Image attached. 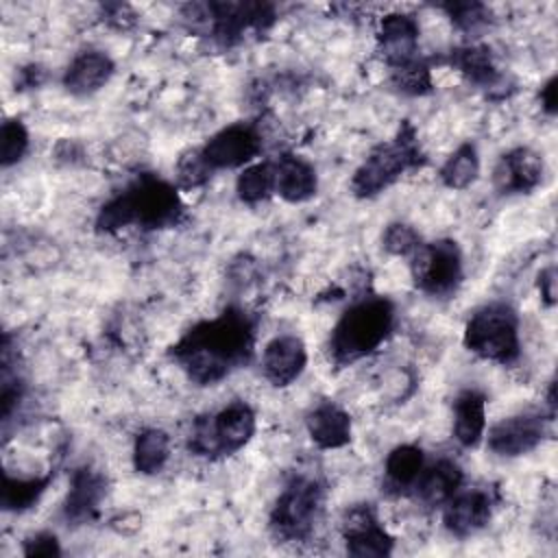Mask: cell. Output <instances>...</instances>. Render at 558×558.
I'll use <instances>...</instances> for the list:
<instances>
[{
  "mask_svg": "<svg viewBox=\"0 0 558 558\" xmlns=\"http://www.w3.org/2000/svg\"><path fill=\"white\" fill-rule=\"evenodd\" d=\"M255 325L240 307H227L216 318L201 320L172 344V360L198 386L225 379L253 355Z\"/></svg>",
  "mask_w": 558,
  "mask_h": 558,
  "instance_id": "6da1fadb",
  "label": "cell"
},
{
  "mask_svg": "<svg viewBox=\"0 0 558 558\" xmlns=\"http://www.w3.org/2000/svg\"><path fill=\"white\" fill-rule=\"evenodd\" d=\"M183 216V203L172 183L155 177H137L124 192L109 198L96 218V227L113 233L137 225L142 229L174 227Z\"/></svg>",
  "mask_w": 558,
  "mask_h": 558,
  "instance_id": "7a4b0ae2",
  "label": "cell"
},
{
  "mask_svg": "<svg viewBox=\"0 0 558 558\" xmlns=\"http://www.w3.org/2000/svg\"><path fill=\"white\" fill-rule=\"evenodd\" d=\"M395 323V305L384 296L353 303L336 323L329 336V355L338 366L353 364L388 338Z\"/></svg>",
  "mask_w": 558,
  "mask_h": 558,
  "instance_id": "3957f363",
  "label": "cell"
},
{
  "mask_svg": "<svg viewBox=\"0 0 558 558\" xmlns=\"http://www.w3.org/2000/svg\"><path fill=\"white\" fill-rule=\"evenodd\" d=\"M423 161L425 155L418 146L416 131L410 122H403L390 142L375 146L360 163L351 179V190L357 198H373Z\"/></svg>",
  "mask_w": 558,
  "mask_h": 558,
  "instance_id": "277c9868",
  "label": "cell"
},
{
  "mask_svg": "<svg viewBox=\"0 0 558 558\" xmlns=\"http://www.w3.org/2000/svg\"><path fill=\"white\" fill-rule=\"evenodd\" d=\"M183 17L201 24L220 46L229 48L240 44L246 33H266L277 11L268 2H207L187 4Z\"/></svg>",
  "mask_w": 558,
  "mask_h": 558,
  "instance_id": "5b68a950",
  "label": "cell"
},
{
  "mask_svg": "<svg viewBox=\"0 0 558 558\" xmlns=\"http://www.w3.org/2000/svg\"><path fill=\"white\" fill-rule=\"evenodd\" d=\"M464 347L482 360L512 364L521 353L519 316L506 303L480 307L464 327Z\"/></svg>",
  "mask_w": 558,
  "mask_h": 558,
  "instance_id": "8992f818",
  "label": "cell"
},
{
  "mask_svg": "<svg viewBox=\"0 0 558 558\" xmlns=\"http://www.w3.org/2000/svg\"><path fill=\"white\" fill-rule=\"evenodd\" d=\"M255 434V412L244 401H233L211 416L194 421L187 447L201 458H222L240 451Z\"/></svg>",
  "mask_w": 558,
  "mask_h": 558,
  "instance_id": "52a82bcc",
  "label": "cell"
},
{
  "mask_svg": "<svg viewBox=\"0 0 558 558\" xmlns=\"http://www.w3.org/2000/svg\"><path fill=\"white\" fill-rule=\"evenodd\" d=\"M325 486L314 475H294L279 493L272 512L270 530L279 541H305L320 517Z\"/></svg>",
  "mask_w": 558,
  "mask_h": 558,
  "instance_id": "ba28073f",
  "label": "cell"
},
{
  "mask_svg": "<svg viewBox=\"0 0 558 558\" xmlns=\"http://www.w3.org/2000/svg\"><path fill=\"white\" fill-rule=\"evenodd\" d=\"M410 270L416 288L429 296H447L462 281V255L453 240L421 244L412 255Z\"/></svg>",
  "mask_w": 558,
  "mask_h": 558,
  "instance_id": "9c48e42d",
  "label": "cell"
},
{
  "mask_svg": "<svg viewBox=\"0 0 558 558\" xmlns=\"http://www.w3.org/2000/svg\"><path fill=\"white\" fill-rule=\"evenodd\" d=\"M549 421L551 414H545L543 410H525L501 418L488 429V449L504 458L530 453L547 436Z\"/></svg>",
  "mask_w": 558,
  "mask_h": 558,
  "instance_id": "30bf717a",
  "label": "cell"
},
{
  "mask_svg": "<svg viewBox=\"0 0 558 558\" xmlns=\"http://www.w3.org/2000/svg\"><path fill=\"white\" fill-rule=\"evenodd\" d=\"M262 150V135L248 122H238L225 126L216 135H211L201 148L207 166L216 170H231L251 163Z\"/></svg>",
  "mask_w": 558,
  "mask_h": 558,
  "instance_id": "8fae6325",
  "label": "cell"
},
{
  "mask_svg": "<svg viewBox=\"0 0 558 558\" xmlns=\"http://www.w3.org/2000/svg\"><path fill=\"white\" fill-rule=\"evenodd\" d=\"M342 538L347 551L357 558H384L392 551V536L384 530L371 504H353L342 514Z\"/></svg>",
  "mask_w": 558,
  "mask_h": 558,
  "instance_id": "7c38bea8",
  "label": "cell"
},
{
  "mask_svg": "<svg viewBox=\"0 0 558 558\" xmlns=\"http://www.w3.org/2000/svg\"><path fill=\"white\" fill-rule=\"evenodd\" d=\"M493 508H495L493 490H486V488L458 490L445 504L442 523L453 536L466 538L488 525L493 517Z\"/></svg>",
  "mask_w": 558,
  "mask_h": 558,
  "instance_id": "4fadbf2b",
  "label": "cell"
},
{
  "mask_svg": "<svg viewBox=\"0 0 558 558\" xmlns=\"http://www.w3.org/2000/svg\"><path fill=\"white\" fill-rule=\"evenodd\" d=\"M543 181V159L530 148L504 153L493 170L495 190L501 194H527Z\"/></svg>",
  "mask_w": 558,
  "mask_h": 558,
  "instance_id": "5bb4252c",
  "label": "cell"
},
{
  "mask_svg": "<svg viewBox=\"0 0 558 558\" xmlns=\"http://www.w3.org/2000/svg\"><path fill=\"white\" fill-rule=\"evenodd\" d=\"M377 50L390 68L416 59L418 24L408 13H388L379 20Z\"/></svg>",
  "mask_w": 558,
  "mask_h": 558,
  "instance_id": "9a60e30c",
  "label": "cell"
},
{
  "mask_svg": "<svg viewBox=\"0 0 558 558\" xmlns=\"http://www.w3.org/2000/svg\"><path fill=\"white\" fill-rule=\"evenodd\" d=\"M307 351L296 336L272 338L262 355V373L272 386H290L305 368Z\"/></svg>",
  "mask_w": 558,
  "mask_h": 558,
  "instance_id": "2e32d148",
  "label": "cell"
},
{
  "mask_svg": "<svg viewBox=\"0 0 558 558\" xmlns=\"http://www.w3.org/2000/svg\"><path fill=\"white\" fill-rule=\"evenodd\" d=\"M105 493H107V480L98 471L89 466L76 469L63 501V517L72 523L89 521L98 512V506Z\"/></svg>",
  "mask_w": 558,
  "mask_h": 558,
  "instance_id": "e0dca14e",
  "label": "cell"
},
{
  "mask_svg": "<svg viewBox=\"0 0 558 558\" xmlns=\"http://www.w3.org/2000/svg\"><path fill=\"white\" fill-rule=\"evenodd\" d=\"M275 172V194L288 203H303L316 194L318 179L310 161L299 155H281L272 161Z\"/></svg>",
  "mask_w": 558,
  "mask_h": 558,
  "instance_id": "ac0fdd59",
  "label": "cell"
},
{
  "mask_svg": "<svg viewBox=\"0 0 558 558\" xmlns=\"http://www.w3.org/2000/svg\"><path fill=\"white\" fill-rule=\"evenodd\" d=\"M462 486V469L449 460L440 458L429 466H423L418 480L412 486V495L423 506H445Z\"/></svg>",
  "mask_w": 558,
  "mask_h": 558,
  "instance_id": "d6986e66",
  "label": "cell"
},
{
  "mask_svg": "<svg viewBox=\"0 0 558 558\" xmlns=\"http://www.w3.org/2000/svg\"><path fill=\"white\" fill-rule=\"evenodd\" d=\"M113 61L100 50H85L72 59L63 74V85L74 96H89L105 87L113 74Z\"/></svg>",
  "mask_w": 558,
  "mask_h": 558,
  "instance_id": "ffe728a7",
  "label": "cell"
},
{
  "mask_svg": "<svg viewBox=\"0 0 558 558\" xmlns=\"http://www.w3.org/2000/svg\"><path fill=\"white\" fill-rule=\"evenodd\" d=\"M312 442L320 449H340L351 440V416L331 401L316 405L305 418Z\"/></svg>",
  "mask_w": 558,
  "mask_h": 558,
  "instance_id": "44dd1931",
  "label": "cell"
},
{
  "mask_svg": "<svg viewBox=\"0 0 558 558\" xmlns=\"http://www.w3.org/2000/svg\"><path fill=\"white\" fill-rule=\"evenodd\" d=\"M486 429V395L477 388L462 390L453 401V436L462 447H475Z\"/></svg>",
  "mask_w": 558,
  "mask_h": 558,
  "instance_id": "7402d4cb",
  "label": "cell"
},
{
  "mask_svg": "<svg viewBox=\"0 0 558 558\" xmlns=\"http://www.w3.org/2000/svg\"><path fill=\"white\" fill-rule=\"evenodd\" d=\"M449 61L469 83H473L480 89L493 92L504 85V76L499 74L495 59L486 46L471 44V46L453 48L449 54Z\"/></svg>",
  "mask_w": 558,
  "mask_h": 558,
  "instance_id": "603a6c76",
  "label": "cell"
},
{
  "mask_svg": "<svg viewBox=\"0 0 558 558\" xmlns=\"http://www.w3.org/2000/svg\"><path fill=\"white\" fill-rule=\"evenodd\" d=\"M423 466H425V456H423L421 447H414V445L395 447L384 462L386 488L395 495L410 493L414 482L418 480Z\"/></svg>",
  "mask_w": 558,
  "mask_h": 558,
  "instance_id": "cb8c5ba5",
  "label": "cell"
},
{
  "mask_svg": "<svg viewBox=\"0 0 558 558\" xmlns=\"http://www.w3.org/2000/svg\"><path fill=\"white\" fill-rule=\"evenodd\" d=\"M170 458V438L163 429L146 427L135 436L133 445V466L137 473L155 475Z\"/></svg>",
  "mask_w": 558,
  "mask_h": 558,
  "instance_id": "d4e9b609",
  "label": "cell"
},
{
  "mask_svg": "<svg viewBox=\"0 0 558 558\" xmlns=\"http://www.w3.org/2000/svg\"><path fill=\"white\" fill-rule=\"evenodd\" d=\"M52 475H35V477H13L9 473H4V482H2V508L9 512H22L33 508L39 497L44 495V490L48 488Z\"/></svg>",
  "mask_w": 558,
  "mask_h": 558,
  "instance_id": "484cf974",
  "label": "cell"
},
{
  "mask_svg": "<svg viewBox=\"0 0 558 558\" xmlns=\"http://www.w3.org/2000/svg\"><path fill=\"white\" fill-rule=\"evenodd\" d=\"M480 174V157L473 144L456 148L440 168V181L451 190L469 187Z\"/></svg>",
  "mask_w": 558,
  "mask_h": 558,
  "instance_id": "4316f807",
  "label": "cell"
},
{
  "mask_svg": "<svg viewBox=\"0 0 558 558\" xmlns=\"http://www.w3.org/2000/svg\"><path fill=\"white\" fill-rule=\"evenodd\" d=\"M235 192L242 203L255 205L259 201H266L270 194H275V172H272V161H259V163H248L238 181H235Z\"/></svg>",
  "mask_w": 558,
  "mask_h": 558,
  "instance_id": "83f0119b",
  "label": "cell"
},
{
  "mask_svg": "<svg viewBox=\"0 0 558 558\" xmlns=\"http://www.w3.org/2000/svg\"><path fill=\"white\" fill-rule=\"evenodd\" d=\"M390 70H392L390 81L399 92H403L408 96H423V94L432 92V72L425 61L412 59V61L390 68Z\"/></svg>",
  "mask_w": 558,
  "mask_h": 558,
  "instance_id": "f1b7e54d",
  "label": "cell"
},
{
  "mask_svg": "<svg viewBox=\"0 0 558 558\" xmlns=\"http://www.w3.org/2000/svg\"><path fill=\"white\" fill-rule=\"evenodd\" d=\"M440 9L462 33H477L493 22V11L482 2H445Z\"/></svg>",
  "mask_w": 558,
  "mask_h": 558,
  "instance_id": "f546056e",
  "label": "cell"
},
{
  "mask_svg": "<svg viewBox=\"0 0 558 558\" xmlns=\"http://www.w3.org/2000/svg\"><path fill=\"white\" fill-rule=\"evenodd\" d=\"M28 148V131L20 120H7L0 131V161L2 168L17 163Z\"/></svg>",
  "mask_w": 558,
  "mask_h": 558,
  "instance_id": "4dcf8cb0",
  "label": "cell"
},
{
  "mask_svg": "<svg viewBox=\"0 0 558 558\" xmlns=\"http://www.w3.org/2000/svg\"><path fill=\"white\" fill-rule=\"evenodd\" d=\"M211 174H214V170L203 159L201 148L183 153L181 159L177 161V183L183 190H194V187L205 185Z\"/></svg>",
  "mask_w": 558,
  "mask_h": 558,
  "instance_id": "1f68e13d",
  "label": "cell"
},
{
  "mask_svg": "<svg viewBox=\"0 0 558 558\" xmlns=\"http://www.w3.org/2000/svg\"><path fill=\"white\" fill-rule=\"evenodd\" d=\"M381 244H384V248H386L390 255L408 257V255H412L423 242H421V235H418L410 225L392 222V225L386 227V231H384V235H381Z\"/></svg>",
  "mask_w": 558,
  "mask_h": 558,
  "instance_id": "d6a6232c",
  "label": "cell"
},
{
  "mask_svg": "<svg viewBox=\"0 0 558 558\" xmlns=\"http://www.w3.org/2000/svg\"><path fill=\"white\" fill-rule=\"evenodd\" d=\"M24 554L26 556H59L61 547L54 534L50 532H37L24 541Z\"/></svg>",
  "mask_w": 558,
  "mask_h": 558,
  "instance_id": "836d02e7",
  "label": "cell"
},
{
  "mask_svg": "<svg viewBox=\"0 0 558 558\" xmlns=\"http://www.w3.org/2000/svg\"><path fill=\"white\" fill-rule=\"evenodd\" d=\"M135 11L129 4L122 2H111V4H102V20L116 28H129L131 24H135Z\"/></svg>",
  "mask_w": 558,
  "mask_h": 558,
  "instance_id": "e575fe53",
  "label": "cell"
},
{
  "mask_svg": "<svg viewBox=\"0 0 558 558\" xmlns=\"http://www.w3.org/2000/svg\"><path fill=\"white\" fill-rule=\"evenodd\" d=\"M538 290H541V296H543L545 305L556 303V270H554V266L545 268L538 275Z\"/></svg>",
  "mask_w": 558,
  "mask_h": 558,
  "instance_id": "d590c367",
  "label": "cell"
},
{
  "mask_svg": "<svg viewBox=\"0 0 558 558\" xmlns=\"http://www.w3.org/2000/svg\"><path fill=\"white\" fill-rule=\"evenodd\" d=\"M541 107L545 113L554 116L556 113V76H551L543 87H541Z\"/></svg>",
  "mask_w": 558,
  "mask_h": 558,
  "instance_id": "8d00e7d4",
  "label": "cell"
}]
</instances>
